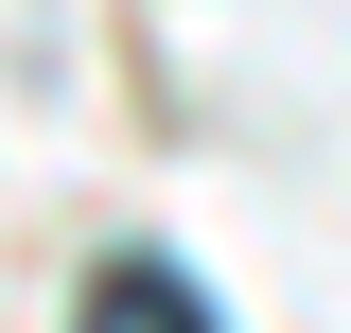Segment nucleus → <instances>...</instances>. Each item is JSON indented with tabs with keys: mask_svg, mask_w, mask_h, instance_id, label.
<instances>
[{
	"mask_svg": "<svg viewBox=\"0 0 351 333\" xmlns=\"http://www.w3.org/2000/svg\"><path fill=\"white\" fill-rule=\"evenodd\" d=\"M71 333H228V316L176 281V263H106V281L71 298Z\"/></svg>",
	"mask_w": 351,
	"mask_h": 333,
	"instance_id": "1",
	"label": "nucleus"
}]
</instances>
